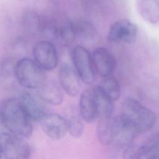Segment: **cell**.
Wrapping results in <instances>:
<instances>
[{"mask_svg": "<svg viewBox=\"0 0 159 159\" xmlns=\"http://www.w3.org/2000/svg\"><path fill=\"white\" fill-rule=\"evenodd\" d=\"M99 86L104 94L112 101L117 100L120 97V86L115 78L111 76L104 78Z\"/></svg>", "mask_w": 159, "mask_h": 159, "instance_id": "obj_19", "label": "cell"}, {"mask_svg": "<svg viewBox=\"0 0 159 159\" xmlns=\"http://www.w3.org/2000/svg\"><path fill=\"white\" fill-rule=\"evenodd\" d=\"M58 80L63 90L70 96H76L81 89L80 78L75 69L68 63L60 66Z\"/></svg>", "mask_w": 159, "mask_h": 159, "instance_id": "obj_12", "label": "cell"}, {"mask_svg": "<svg viewBox=\"0 0 159 159\" xmlns=\"http://www.w3.org/2000/svg\"><path fill=\"white\" fill-rule=\"evenodd\" d=\"M39 122L43 132L51 139L61 140L68 132L65 118L58 114H46Z\"/></svg>", "mask_w": 159, "mask_h": 159, "instance_id": "obj_10", "label": "cell"}, {"mask_svg": "<svg viewBox=\"0 0 159 159\" xmlns=\"http://www.w3.org/2000/svg\"><path fill=\"white\" fill-rule=\"evenodd\" d=\"M115 129V116L102 117L98 119L96 133L99 141L103 145H109L113 140Z\"/></svg>", "mask_w": 159, "mask_h": 159, "instance_id": "obj_15", "label": "cell"}, {"mask_svg": "<svg viewBox=\"0 0 159 159\" xmlns=\"http://www.w3.org/2000/svg\"><path fill=\"white\" fill-rule=\"evenodd\" d=\"M138 10L140 16L146 22L152 24L159 22L158 0H139Z\"/></svg>", "mask_w": 159, "mask_h": 159, "instance_id": "obj_16", "label": "cell"}, {"mask_svg": "<svg viewBox=\"0 0 159 159\" xmlns=\"http://www.w3.org/2000/svg\"><path fill=\"white\" fill-rule=\"evenodd\" d=\"M15 76L22 86L29 89H37L47 80L45 70L29 58H23L16 62Z\"/></svg>", "mask_w": 159, "mask_h": 159, "instance_id": "obj_3", "label": "cell"}, {"mask_svg": "<svg viewBox=\"0 0 159 159\" xmlns=\"http://www.w3.org/2000/svg\"><path fill=\"white\" fill-rule=\"evenodd\" d=\"M138 29L135 24L127 19L118 20L109 27L107 39L111 42L132 43L135 42Z\"/></svg>", "mask_w": 159, "mask_h": 159, "instance_id": "obj_9", "label": "cell"}, {"mask_svg": "<svg viewBox=\"0 0 159 159\" xmlns=\"http://www.w3.org/2000/svg\"><path fill=\"white\" fill-rule=\"evenodd\" d=\"M121 114L133 126L138 134L146 132L155 124V114L132 98H127L122 103Z\"/></svg>", "mask_w": 159, "mask_h": 159, "instance_id": "obj_2", "label": "cell"}, {"mask_svg": "<svg viewBox=\"0 0 159 159\" xmlns=\"http://www.w3.org/2000/svg\"><path fill=\"white\" fill-rule=\"evenodd\" d=\"M142 152V145L134 142L128 145L122 151L123 159H139Z\"/></svg>", "mask_w": 159, "mask_h": 159, "instance_id": "obj_24", "label": "cell"}, {"mask_svg": "<svg viewBox=\"0 0 159 159\" xmlns=\"http://www.w3.org/2000/svg\"><path fill=\"white\" fill-rule=\"evenodd\" d=\"M40 17L33 11H25L22 16V26L25 32L31 36L37 35L40 30Z\"/></svg>", "mask_w": 159, "mask_h": 159, "instance_id": "obj_17", "label": "cell"}, {"mask_svg": "<svg viewBox=\"0 0 159 159\" xmlns=\"http://www.w3.org/2000/svg\"><path fill=\"white\" fill-rule=\"evenodd\" d=\"M76 37L83 40H92L96 34L97 30L94 25L90 21L81 19L75 24Z\"/></svg>", "mask_w": 159, "mask_h": 159, "instance_id": "obj_21", "label": "cell"}, {"mask_svg": "<svg viewBox=\"0 0 159 159\" xmlns=\"http://www.w3.org/2000/svg\"><path fill=\"white\" fill-rule=\"evenodd\" d=\"M91 57L95 72L104 78L111 76L116 63L112 53L104 47H98L93 50Z\"/></svg>", "mask_w": 159, "mask_h": 159, "instance_id": "obj_11", "label": "cell"}, {"mask_svg": "<svg viewBox=\"0 0 159 159\" xmlns=\"http://www.w3.org/2000/svg\"><path fill=\"white\" fill-rule=\"evenodd\" d=\"M71 57L75 69L81 81L85 84H92L95 81L96 75L89 51L81 45H76L72 50Z\"/></svg>", "mask_w": 159, "mask_h": 159, "instance_id": "obj_6", "label": "cell"}, {"mask_svg": "<svg viewBox=\"0 0 159 159\" xmlns=\"http://www.w3.org/2000/svg\"><path fill=\"white\" fill-rule=\"evenodd\" d=\"M0 143L5 159H30L31 148L24 138L9 132L1 133Z\"/></svg>", "mask_w": 159, "mask_h": 159, "instance_id": "obj_5", "label": "cell"}, {"mask_svg": "<svg viewBox=\"0 0 159 159\" xmlns=\"http://www.w3.org/2000/svg\"><path fill=\"white\" fill-rule=\"evenodd\" d=\"M16 62L11 58L4 59L0 65V73L4 78L15 76V66ZM16 77V76H15Z\"/></svg>", "mask_w": 159, "mask_h": 159, "instance_id": "obj_25", "label": "cell"}, {"mask_svg": "<svg viewBox=\"0 0 159 159\" xmlns=\"http://www.w3.org/2000/svg\"><path fill=\"white\" fill-rule=\"evenodd\" d=\"M139 134L120 114L115 116L114 134L112 143L107 146L108 153L112 158L116 157L118 154L134 142Z\"/></svg>", "mask_w": 159, "mask_h": 159, "instance_id": "obj_4", "label": "cell"}, {"mask_svg": "<svg viewBox=\"0 0 159 159\" xmlns=\"http://www.w3.org/2000/svg\"><path fill=\"white\" fill-rule=\"evenodd\" d=\"M34 61L44 70L55 69L58 62V57L52 42L43 40L37 42L33 47Z\"/></svg>", "mask_w": 159, "mask_h": 159, "instance_id": "obj_8", "label": "cell"}, {"mask_svg": "<svg viewBox=\"0 0 159 159\" xmlns=\"http://www.w3.org/2000/svg\"><path fill=\"white\" fill-rule=\"evenodd\" d=\"M37 90L39 98L46 103L57 106L63 101L64 91L54 80H46Z\"/></svg>", "mask_w": 159, "mask_h": 159, "instance_id": "obj_13", "label": "cell"}, {"mask_svg": "<svg viewBox=\"0 0 159 159\" xmlns=\"http://www.w3.org/2000/svg\"><path fill=\"white\" fill-rule=\"evenodd\" d=\"M67 124L68 132L73 137H80L84 131V123L80 112H72L68 116L65 117Z\"/></svg>", "mask_w": 159, "mask_h": 159, "instance_id": "obj_22", "label": "cell"}, {"mask_svg": "<svg viewBox=\"0 0 159 159\" xmlns=\"http://www.w3.org/2000/svg\"><path fill=\"white\" fill-rule=\"evenodd\" d=\"M75 24L68 19H63L58 23V40L65 44L73 42L76 38Z\"/></svg>", "mask_w": 159, "mask_h": 159, "instance_id": "obj_20", "label": "cell"}, {"mask_svg": "<svg viewBox=\"0 0 159 159\" xmlns=\"http://www.w3.org/2000/svg\"><path fill=\"white\" fill-rule=\"evenodd\" d=\"M2 155H3V152H2V148L1 144L0 143V159H1Z\"/></svg>", "mask_w": 159, "mask_h": 159, "instance_id": "obj_26", "label": "cell"}, {"mask_svg": "<svg viewBox=\"0 0 159 159\" xmlns=\"http://www.w3.org/2000/svg\"><path fill=\"white\" fill-rule=\"evenodd\" d=\"M18 99L31 120L40 122L47 114L40 102L31 94L27 92L22 93Z\"/></svg>", "mask_w": 159, "mask_h": 159, "instance_id": "obj_14", "label": "cell"}, {"mask_svg": "<svg viewBox=\"0 0 159 159\" xmlns=\"http://www.w3.org/2000/svg\"><path fill=\"white\" fill-rule=\"evenodd\" d=\"M40 32L45 37L47 40L52 42L58 40V23L57 20L50 16L40 17Z\"/></svg>", "mask_w": 159, "mask_h": 159, "instance_id": "obj_18", "label": "cell"}, {"mask_svg": "<svg viewBox=\"0 0 159 159\" xmlns=\"http://www.w3.org/2000/svg\"><path fill=\"white\" fill-rule=\"evenodd\" d=\"M142 148L143 154L149 159H159V132L150 136Z\"/></svg>", "mask_w": 159, "mask_h": 159, "instance_id": "obj_23", "label": "cell"}, {"mask_svg": "<svg viewBox=\"0 0 159 159\" xmlns=\"http://www.w3.org/2000/svg\"><path fill=\"white\" fill-rule=\"evenodd\" d=\"M0 122L9 133L24 139L31 137L32 120L24 111L17 98H9L0 105Z\"/></svg>", "mask_w": 159, "mask_h": 159, "instance_id": "obj_1", "label": "cell"}, {"mask_svg": "<svg viewBox=\"0 0 159 159\" xmlns=\"http://www.w3.org/2000/svg\"><path fill=\"white\" fill-rule=\"evenodd\" d=\"M99 92L98 85L84 89L80 95L79 112L83 120L88 123L99 119Z\"/></svg>", "mask_w": 159, "mask_h": 159, "instance_id": "obj_7", "label": "cell"}]
</instances>
